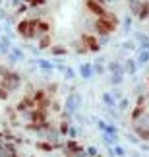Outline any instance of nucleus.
<instances>
[{
  "label": "nucleus",
  "instance_id": "obj_1",
  "mask_svg": "<svg viewBox=\"0 0 149 157\" xmlns=\"http://www.w3.org/2000/svg\"><path fill=\"white\" fill-rule=\"evenodd\" d=\"M14 29H16L17 37H21L25 41H37L41 37V33L37 31V20H31V17H20Z\"/></svg>",
  "mask_w": 149,
  "mask_h": 157
},
{
  "label": "nucleus",
  "instance_id": "obj_2",
  "mask_svg": "<svg viewBox=\"0 0 149 157\" xmlns=\"http://www.w3.org/2000/svg\"><path fill=\"white\" fill-rule=\"evenodd\" d=\"M21 86H23V76H21L17 70H14V68H12V70H10L4 78H0V87L8 89L10 93L20 91Z\"/></svg>",
  "mask_w": 149,
  "mask_h": 157
},
{
  "label": "nucleus",
  "instance_id": "obj_3",
  "mask_svg": "<svg viewBox=\"0 0 149 157\" xmlns=\"http://www.w3.org/2000/svg\"><path fill=\"white\" fill-rule=\"evenodd\" d=\"M81 105H83V97H81L77 91H70V93L66 95V99H64V111L70 113L72 117H74L76 113H80Z\"/></svg>",
  "mask_w": 149,
  "mask_h": 157
},
{
  "label": "nucleus",
  "instance_id": "obj_4",
  "mask_svg": "<svg viewBox=\"0 0 149 157\" xmlns=\"http://www.w3.org/2000/svg\"><path fill=\"white\" fill-rule=\"evenodd\" d=\"M83 43V47L89 51V52H101V49L103 47L99 45V41H97V35H93V33H87V31H83L80 37H77Z\"/></svg>",
  "mask_w": 149,
  "mask_h": 157
},
{
  "label": "nucleus",
  "instance_id": "obj_5",
  "mask_svg": "<svg viewBox=\"0 0 149 157\" xmlns=\"http://www.w3.org/2000/svg\"><path fill=\"white\" fill-rule=\"evenodd\" d=\"M14 109H16V113H17V114H23V113L31 111V109H37V103H35V101L31 99V95H23V97L14 105Z\"/></svg>",
  "mask_w": 149,
  "mask_h": 157
},
{
  "label": "nucleus",
  "instance_id": "obj_6",
  "mask_svg": "<svg viewBox=\"0 0 149 157\" xmlns=\"http://www.w3.org/2000/svg\"><path fill=\"white\" fill-rule=\"evenodd\" d=\"M83 4H85V10L89 12V14H93L95 17H99V16H103L106 10V6L105 4H101V2H97V0H83Z\"/></svg>",
  "mask_w": 149,
  "mask_h": 157
},
{
  "label": "nucleus",
  "instance_id": "obj_7",
  "mask_svg": "<svg viewBox=\"0 0 149 157\" xmlns=\"http://www.w3.org/2000/svg\"><path fill=\"white\" fill-rule=\"evenodd\" d=\"M33 66H37V70H41L45 76H50V74H54V62L49 58H35L33 60Z\"/></svg>",
  "mask_w": 149,
  "mask_h": 157
},
{
  "label": "nucleus",
  "instance_id": "obj_8",
  "mask_svg": "<svg viewBox=\"0 0 149 157\" xmlns=\"http://www.w3.org/2000/svg\"><path fill=\"white\" fill-rule=\"evenodd\" d=\"M80 147H81V144L77 142V140H68V138H66L60 151L64 153V157H72V153H74V151H77Z\"/></svg>",
  "mask_w": 149,
  "mask_h": 157
},
{
  "label": "nucleus",
  "instance_id": "obj_9",
  "mask_svg": "<svg viewBox=\"0 0 149 157\" xmlns=\"http://www.w3.org/2000/svg\"><path fill=\"white\" fill-rule=\"evenodd\" d=\"M77 76L81 78V80H91V78L95 76V72H93V64L91 62H83L80 64V68H77Z\"/></svg>",
  "mask_w": 149,
  "mask_h": 157
},
{
  "label": "nucleus",
  "instance_id": "obj_10",
  "mask_svg": "<svg viewBox=\"0 0 149 157\" xmlns=\"http://www.w3.org/2000/svg\"><path fill=\"white\" fill-rule=\"evenodd\" d=\"M52 45H54V43H52V35L47 33V35H41V37L37 39V45H35V47H37L41 52H47Z\"/></svg>",
  "mask_w": 149,
  "mask_h": 157
},
{
  "label": "nucleus",
  "instance_id": "obj_11",
  "mask_svg": "<svg viewBox=\"0 0 149 157\" xmlns=\"http://www.w3.org/2000/svg\"><path fill=\"white\" fill-rule=\"evenodd\" d=\"M50 54L52 58H64V56H68V52H70V49L66 45H52L49 51H47Z\"/></svg>",
  "mask_w": 149,
  "mask_h": 157
},
{
  "label": "nucleus",
  "instance_id": "obj_12",
  "mask_svg": "<svg viewBox=\"0 0 149 157\" xmlns=\"http://www.w3.org/2000/svg\"><path fill=\"white\" fill-rule=\"evenodd\" d=\"M124 72H126V76H136V74H138V70H140V66H138V62H136V58H132V56H130V58H126V60H124Z\"/></svg>",
  "mask_w": 149,
  "mask_h": 157
},
{
  "label": "nucleus",
  "instance_id": "obj_13",
  "mask_svg": "<svg viewBox=\"0 0 149 157\" xmlns=\"http://www.w3.org/2000/svg\"><path fill=\"white\" fill-rule=\"evenodd\" d=\"M106 72H109V74H124L126 76L124 64L120 62V60H110V62H106Z\"/></svg>",
  "mask_w": 149,
  "mask_h": 157
},
{
  "label": "nucleus",
  "instance_id": "obj_14",
  "mask_svg": "<svg viewBox=\"0 0 149 157\" xmlns=\"http://www.w3.org/2000/svg\"><path fill=\"white\" fill-rule=\"evenodd\" d=\"M141 4H143V0H128V14L132 17H138L140 10H141Z\"/></svg>",
  "mask_w": 149,
  "mask_h": 157
},
{
  "label": "nucleus",
  "instance_id": "obj_15",
  "mask_svg": "<svg viewBox=\"0 0 149 157\" xmlns=\"http://www.w3.org/2000/svg\"><path fill=\"white\" fill-rule=\"evenodd\" d=\"M10 54L17 60V62H25V60H27L25 51H23L21 47H17V45H12V47H10Z\"/></svg>",
  "mask_w": 149,
  "mask_h": 157
},
{
  "label": "nucleus",
  "instance_id": "obj_16",
  "mask_svg": "<svg viewBox=\"0 0 149 157\" xmlns=\"http://www.w3.org/2000/svg\"><path fill=\"white\" fill-rule=\"evenodd\" d=\"M145 107H141V105H134L132 109H130V122H136L141 114H145Z\"/></svg>",
  "mask_w": 149,
  "mask_h": 157
},
{
  "label": "nucleus",
  "instance_id": "obj_17",
  "mask_svg": "<svg viewBox=\"0 0 149 157\" xmlns=\"http://www.w3.org/2000/svg\"><path fill=\"white\" fill-rule=\"evenodd\" d=\"M50 29H52V23L50 20H37V31L41 35H47V33H50Z\"/></svg>",
  "mask_w": 149,
  "mask_h": 157
},
{
  "label": "nucleus",
  "instance_id": "obj_18",
  "mask_svg": "<svg viewBox=\"0 0 149 157\" xmlns=\"http://www.w3.org/2000/svg\"><path fill=\"white\" fill-rule=\"evenodd\" d=\"M49 97V95H47V91H45V87H35V91L31 93V99L35 101V103H43V101Z\"/></svg>",
  "mask_w": 149,
  "mask_h": 157
},
{
  "label": "nucleus",
  "instance_id": "obj_19",
  "mask_svg": "<svg viewBox=\"0 0 149 157\" xmlns=\"http://www.w3.org/2000/svg\"><path fill=\"white\" fill-rule=\"evenodd\" d=\"M35 147H37L39 151H45V153H52V151H54V146H52L50 142H47V140H37V142H35Z\"/></svg>",
  "mask_w": 149,
  "mask_h": 157
},
{
  "label": "nucleus",
  "instance_id": "obj_20",
  "mask_svg": "<svg viewBox=\"0 0 149 157\" xmlns=\"http://www.w3.org/2000/svg\"><path fill=\"white\" fill-rule=\"evenodd\" d=\"M136 62H138V66L149 64V51H143V49L136 51Z\"/></svg>",
  "mask_w": 149,
  "mask_h": 157
},
{
  "label": "nucleus",
  "instance_id": "obj_21",
  "mask_svg": "<svg viewBox=\"0 0 149 157\" xmlns=\"http://www.w3.org/2000/svg\"><path fill=\"white\" fill-rule=\"evenodd\" d=\"M132 132L140 138V142H149V130L147 128H140V126L132 124Z\"/></svg>",
  "mask_w": 149,
  "mask_h": 157
},
{
  "label": "nucleus",
  "instance_id": "obj_22",
  "mask_svg": "<svg viewBox=\"0 0 149 157\" xmlns=\"http://www.w3.org/2000/svg\"><path fill=\"white\" fill-rule=\"evenodd\" d=\"M116 109H118V113H126V111H130V109H132V101H130V97H126V95H124V97L118 101L116 103Z\"/></svg>",
  "mask_w": 149,
  "mask_h": 157
},
{
  "label": "nucleus",
  "instance_id": "obj_23",
  "mask_svg": "<svg viewBox=\"0 0 149 157\" xmlns=\"http://www.w3.org/2000/svg\"><path fill=\"white\" fill-rule=\"evenodd\" d=\"M81 134H83V130L80 128V126L70 124V126H68V134H66V138H68V140H77Z\"/></svg>",
  "mask_w": 149,
  "mask_h": 157
},
{
  "label": "nucleus",
  "instance_id": "obj_24",
  "mask_svg": "<svg viewBox=\"0 0 149 157\" xmlns=\"http://www.w3.org/2000/svg\"><path fill=\"white\" fill-rule=\"evenodd\" d=\"M101 103H103V107H116V101L110 95V91H103V93H101Z\"/></svg>",
  "mask_w": 149,
  "mask_h": 157
},
{
  "label": "nucleus",
  "instance_id": "obj_25",
  "mask_svg": "<svg viewBox=\"0 0 149 157\" xmlns=\"http://www.w3.org/2000/svg\"><path fill=\"white\" fill-rule=\"evenodd\" d=\"M136 20H140V21H145L149 20V0H143V4H141V10H140V14Z\"/></svg>",
  "mask_w": 149,
  "mask_h": 157
},
{
  "label": "nucleus",
  "instance_id": "obj_26",
  "mask_svg": "<svg viewBox=\"0 0 149 157\" xmlns=\"http://www.w3.org/2000/svg\"><path fill=\"white\" fill-rule=\"evenodd\" d=\"M120 25H122V33H124V35H128L130 31H132V25H134V17L128 14V16H126V17L122 20V23H120Z\"/></svg>",
  "mask_w": 149,
  "mask_h": 157
},
{
  "label": "nucleus",
  "instance_id": "obj_27",
  "mask_svg": "<svg viewBox=\"0 0 149 157\" xmlns=\"http://www.w3.org/2000/svg\"><path fill=\"white\" fill-rule=\"evenodd\" d=\"M70 47L74 49V52H76V54H87V52H89L85 47H83V43H81L80 39H74L72 43H70Z\"/></svg>",
  "mask_w": 149,
  "mask_h": 157
},
{
  "label": "nucleus",
  "instance_id": "obj_28",
  "mask_svg": "<svg viewBox=\"0 0 149 157\" xmlns=\"http://www.w3.org/2000/svg\"><path fill=\"white\" fill-rule=\"evenodd\" d=\"M124 74H110V78H109V83L112 87H120L122 83H124Z\"/></svg>",
  "mask_w": 149,
  "mask_h": 157
},
{
  "label": "nucleus",
  "instance_id": "obj_29",
  "mask_svg": "<svg viewBox=\"0 0 149 157\" xmlns=\"http://www.w3.org/2000/svg\"><path fill=\"white\" fill-rule=\"evenodd\" d=\"M120 49H122V51H130V52H136V51H138V43H136V41H132V39H126V41H122Z\"/></svg>",
  "mask_w": 149,
  "mask_h": 157
},
{
  "label": "nucleus",
  "instance_id": "obj_30",
  "mask_svg": "<svg viewBox=\"0 0 149 157\" xmlns=\"http://www.w3.org/2000/svg\"><path fill=\"white\" fill-rule=\"evenodd\" d=\"M4 113H6V117H8L10 122L14 124V126H17V113H16V109H14V107H6Z\"/></svg>",
  "mask_w": 149,
  "mask_h": 157
},
{
  "label": "nucleus",
  "instance_id": "obj_31",
  "mask_svg": "<svg viewBox=\"0 0 149 157\" xmlns=\"http://www.w3.org/2000/svg\"><path fill=\"white\" fill-rule=\"evenodd\" d=\"M27 12H29V4L23 2V4H20V6H17V8L14 10V16L17 17V20H20V17H25V16H27Z\"/></svg>",
  "mask_w": 149,
  "mask_h": 157
},
{
  "label": "nucleus",
  "instance_id": "obj_32",
  "mask_svg": "<svg viewBox=\"0 0 149 157\" xmlns=\"http://www.w3.org/2000/svg\"><path fill=\"white\" fill-rule=\"evenodd\" d=\"M132 124H136V126H140V128H147L149 130V113H145V114H141V117L136 120V122H132Z\"/></svg>",
  "mask_w": 149,
  "mask_h": 157
},
{
  "label": "nucleus",
  "instance_id": "obj_33",
  "mask_svg": "<svg viewBox=\"0 0 149 157\" xmlns=\"http://www.w3.org/2000/svg\"><path fill=\"white\" fill-rule=\"evenodd\" d=\"M58 89H60V86H58L56 82H52V83H49V86L45 87V91H47V95H49V97L54 99V95L58 93Z\"/></svg>",
  "mask_w": 149,
  "mask_h": 157
},
{
  "label": "nucleus",
  "instance_id": "obj_34",
  "mask_svg": "<svg viewBox=\"0 0 149 157\" xmlns=\"http://www.w3.org/2000/svg\"><path fill=\"white\" fill-rule=\"evenodd\" d=\"M91 64H93L95 76H105L106 74V64H101V62H91Z\"/></svg>",
  "mask_w": 149,
  "mask_h": 157
},
{
  "label": "nucleus",
  "instance_id": "obj_35",
  "mask_svg": "<svg viewBox=\"0 0 149 157\" xmlns=\"http://www.w3.org/2000/svg\"><path fill=\"white\" fill-rule=\"evenodd\" d=\"M105 134H109V136H120V130H118V126H116L114 122H106Z\"/></svg>",
  "mask_w": 149,
  "mask_h": 157
},
{
  "label": "nucleus",
  "instance_id": "obj_36",
  "mask_svg": "<svg viewBox=\"0 0 149 157\" xmlns=\"http://www.w3.org/2000/svg\"><path fill=\"white\" fill-rule=\"evenodd\" d=\"M62 74H64V78H66V80H70V82H72V80H76V76H77V72L72 68V66H66V68H64V72H62Z\"/></svg>",
  "mask_w": 149,
  "mask_h": 157
},
{
  "label": "nucleus",
  "instance_id": "obj_37",
  "mask_svg": "<svg viewBox=\"0 0 149 157\" xmlns=\"http://www.w3.org/2000/svg\"><path fill=\"white\" fill-rule=\"evenodd\" d=\"M74 124V122H72ZM68 126H70V122H66V120H60V122H58V132H60V136L62 138H66V134H68Z\"/></svg>",
  "mask_w": 149,
  "mask_h": 157
},
{
  "label": "nucleus",
  "instance_id": "obj_38",
  "mask_svg": "<svg viewBox=\"0 0 149 157\" xmlns=\"http://www.w3.org/2000/svg\"><path fill=\"white\" fill-rule=\"evenodd\" d=\"M93 27H95V20L85 17V20H83V29H85L87 33H93Z\"/></svg>",
  "mask_w": 149,
  "mask_h": 157
},
{
  "label": "nucleus",
  "instance_id": "obj_39",
  "mask_svg": "<svg viewBox=\"0 0 149 157\" xmlns=\"http://www.w3.org/2000/svg\"><path fill=\"white\" fill-rule=\"evenodd\" d=\"M85 151H87V157H97V155H101V149L97 146H85Z\"/></svg>",
  "mask_w": 149,
  "mask_h": 157
},
{
  "label": "nucleus",
  "instance_id": "obj_40",
  "mask_svg": "<svg viewBox=\"0 0 149 157\" xmlns=\"http://www.w3.org/2000/svg\"><path fill=\"white\" fill-rule=\"evenodd\" d=\"M112 153H114V157H126V149L120 144H116V146H112Z\"/></svg>",
  "mask_w": 149,
  "mask_h": 157
},
{
  "label": "nucleus",
  "instance_id": "obj_41",
  "mask_svg": "<svg viewBox=\"0 0 149 157\" xmlns=\"http://www.w3.org/2000/svg\"><path fill=\"white\" fill-rule=\"evenodd\" d=\"M110 95L114 97L116 103H118V101H120V99L124 97V93H122V89H120V87H112V89H110Z\"/></svg>",
  "mask_w": 149,
  "mask_h": 157
},
{
  "label": "nucleus",
  "instance_id": "obj_42",
  "mask_svg": "<svg viewBox=\"0 0 149 157\" xmlns=\"http://www.w3.org/2000/svg\"><path fill=\"white\" fill-rule=\"evenodd\" d=\"M126 140H128L130 144H134V146H140V144H141V142H140V138L136 136L134 132H128V134H126Z\"/></svg>",
  "mask_w": 149,
  "mask_h": 157
},
{
  "label": "nucleus",
  "instance_id": "obj_43",
  "mask_svg": "<svg viewBox=\"0 0 149 157\" xmlns=\"http://www.w3.org/2000/svg\"><path fill=\"white\" fill-rule=\"evenodd\" d=\"M50 111H52V113H56V114H60V113H62V105H60V103H58V101H56V99H52V105H50Z\"/></svg>",
  "mask_w": 149,
  "mask_h": 157
},
{
  "label": "nucleus",
  "instance_id": "obj_44",
  "mask_svg": "<svg viewBox=\"0 0 149 157\" xmlns=\"http://www.w3.org/2000/svg\"><path fill=\"white\" fill-rule=\"evenodd\" d=\"M97 41H99L101 47H105V45L110 43V35H101V37H97Z\"/></svg>",
  "mask_w": 149,
  "mask_h": 157
},
{
  "label": "nucleus",
  "instance_id": "obj_45",
  "mask_svg": "<svg viewBox=\"0 0 149 157\" xmlns=\"http://www.w3.org/2000/svg\"><path fill=\"white\" fill-rule=\"evenodd\" d=\"M10 91H8V89H4V87H0V101H8L10 99Z\"/></svg>",
  "mask_w": 149,
  "mask_h": 157
},
{
  "label": "nucleus",
  "instance_id": "obj_46",
  "mask_svg": "<svg viewBox=\"0 0 149 157\" xmlns=\"http://www.w3.org/2000/svg\"><path fill=\"white\" fill-rule=\"evenodd\" d=\"M72 157H87V151H85V147H80V149H77V151H74L72 153Z\"/></svg>",
  "mask_w": 149,
  "mask_h": 157
},
{
  "label": "nucleus",
  "instance_id": "obj_47",
  "mask_svg": "<svg viewBox=\"0 0 149 157\" xmlns=\"http://www.w3.org/2000/svg\"><path fill=\"white\" fill-rule=\"evenodd\" d=\"M12 68H10V66H4V64H0V78H4L6 74H8V72H10Z\"/></svg>",
  "mask_w": 149,
  "mask_h": 157
},
{
  "label": "nucleus",
  "instance_id": "obj_48",
  "mask_svg": "<svg viewBox=\"0 0 149 157\" xmlns=\"http://www.w3.org/2000/svg\"><path fill=\"white\" fill-rule=\"evenodd\" d=\"M6 16H8V10H6L4 6H0V21H4Z\"/></svg>",
  "mask_w": 149,
  "mask_h": 157
},
{
  "label": "nucleus",
  "instance_id": "obj_49",
  "mask_svg": "<svg viewBox=\"0 0 149 157\" xmlns=\"http://www.w3.org/2000/svg\"><path fill=\"white\" fill-rule=\"evenodd\" d=\"M140 149H141V151H149V144L141 142V144H140Z\"/></svg>",
  "mask_w": 149,
  "mask_h": 157
},
{
  "label": "nucleus",
  "instance_id": "obj_50",
  "mask_svg": "<svg viewBox=\"0 0 149 157\" xmlns=\"http://www.w3.org/2000/svg\"><path fill=\"white\" fill-rule=\"evenodd\" d=\"M95 62H101V64H106V56H97Z\"/></svg>",
  "mask_w": 149,
  "mask_h": 157
},
{
  "label": "nucleus",
  "instance_id": "obj_51",
  "mask_svg": "<svg viewBox=\"0 0 149 157\" xmlns=\"http://www.w3.org/2000/svg\"><path fill=\"white\" fill-rule=\"evenodd\" d=\"M114 2H122V0H106V4H114Z\"/></svg>",
  "mask_w": 149,
  "mask_h": 157
},
{
  "label": "nucleus",
  "instance_id": "obj_52",
  "mask_svg": "<svg viewBox=\"0 0 149 157\" xmlns=\"http://www.w3.org/2000/svg\"><path fill=\"white\" fill-rule=\"evenodd\" d=\"M147 89H149V78H147Z\"/></svg>",
  "mask_w": 149,
  "mask_h": 157
},
{
  "label": "nucleus",
  "instance_id": "obj_53",
  "mask_svg": "<svg viewBox=\"0 0 149 157\" xmlns=\"http://www.w3.org/2000/svg\"><path fill=\"white\" fill-rule=\"evenodd\" d=\"M0 33H2V25H0Z\"/></svg>",
  "mask_w": 149,
  "mask_h": 157
},
{
  "label": "nucleus",
  "instance_id": "obj_54",
  "mask_svg": "<svg viewBox=\"0 0 149 157\" xmlns=\"http://www.w3.org/2000/svg\"><path fill=\"white\" fill-rule=\"evenodd\" d=\"M29 157H35V155H29Z\"/></svg>",
  "mask_w": 149,
  "mask_h": 157
},
{
  "label": "nucleus",
  "instance_id": "obj_55",
  "mask_svg": "<svg viewBox=\"0 0 149 157\" xmlns=\"http://www.w3.org/2000/svg\"><path fill=\"white\" fill-rule=\"evenodd\" d=\"M126 2H128V0H126Z\"/></svg>",
  "mask_w": 149,
  "mask_h": 157
}]
</instances>
